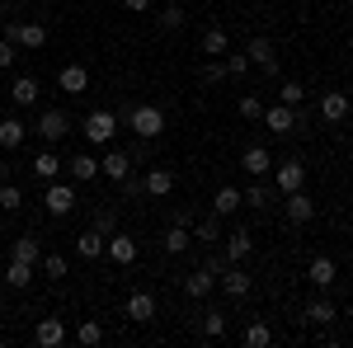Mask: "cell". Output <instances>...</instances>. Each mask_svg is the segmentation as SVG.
Here are the masks:
<instances>
[{"label":"cell","mask_w":353,"mask_h":348,"mask_svg":"<svg viewBox=\"0 0 353 348\" xmlns=\"http://www.w3.org/2000/svg\"><path fill=\"white\" fill-rule=\"evenodd\" d=\"M128 127H132L141 141H156V136L165 132V108H156V104H132V108H128Z\"/></svg>","instance_id":"6da1fadb"},{"label":"cell","mask_w":353,"mask_h":348,"mask_svg":"<svg viewBox=\"0 0 353 348\" xmlns=\"http://www.w3.org/2000/svg\"><path fill=\"white\" fill-rule=\"evenodd\" d=\"M94 146H113V132H118V118H113L109 108H94L90 118H85V127H81Z\"/></svg>","instance_id":"7a4b0ae2"},{"label":"cell","mask_w":353,"mask_h":348,"mask_svg":"<svg viewBox=\"0 0 353 348\" xmlns=\"http://www.w3.org/2000/svg\"><path fill=\"white\" fill-rule=\"evenodd\" d=\"M221 287H226V296H231V301H245V296L254 292V278H250V273H245L241 264H226L221 268V278H217Z\"/></svg>","instance_id":"3957f363"},{"label":"cell","mask_w":353,"mask_h":348,"mask_svg":"<svg viewBox=\"0 0 353 348\" xmlns=\"http://www.w3.org/2000/svg\"><path fill=\"white\" fill-rule=\"evenodd\" d=\"M306 278H311V287H321V292H330V287L339 283V264H334L330 254H316V259L306 264Z\"/></svg>","instance_id":"277c9868"},{"label":"cell","mask_w":353,"mask_h":348,"mask_svg":"<svg viewBox=\"0 0 353 348\" xmlns=\"http://www.w3.org/2000/svg\"><path fill=\"white\" fill-rule=\"evenodd\" d=\"M66 132H71V118H66L61 108H43V113H38V136H43V141H61Z\"/></svg>","instance_id":"5b68a950"},{"label":"cell","mask_w":353,"mask_h":348,"mask_svg":"<svg viewBox=\"0 0 353 348\" xmlns=\"http://www.w3.org/2000/svg\"><path fill=\"white\" fill-rule=\"evenodd\" d=\"M264 123H269V132H278V136H288V132H297V127H301V118H297V108H292V104L264 108Z\"/></svg>","instance_id":"8992f818"},{"label":"cell","mask_w":353,"mask_h":348,"mask_svg":"<svg viewBox=\"0 0 353 348\" xmlns=\"http://www.w3.org/2000/svg\"><path fill=\"white\" fill-rule=\"evenodd\" d=\"M43 207H48L52 216H66L71 207H76V188H71V184H57V179H52L48 193H43Z\"/></svg>","instance_id":"52a82bcc"},{"label":"cell","mask_w":353,"mask_h":348,"mask_svg":"<svg viewBox=\"0 0 353 348\" xmlns=\"http://www.w3.org/2000/svg\"><path fill=\"white\" fill-rule=\"evenodd\" d=\"M245 57H250V66H259L264 76H278V57H273V43H269V38H250Z\"/></svg>","instance_id":"ba28073f"},{"label":"cell","mask_w":353,"mask_h":348,"mask_svg":"<svg viewBox=\"0 0 353 348\" xmlns=\"http://www.w3.org/2000/svg\"><path fill=\"white\" fill-rule=\"evenodd\" d=\"M99 174L113 179V184H123V179L132 174V156H128V151H118V146H109V156L99 161Z\"/></svg>","instance_id":"9c48e42d"},{"label":"cell","mask_w":353,"mask_h":348,"mask_svg":"<svg viewBox=\"0 0 353 348\" xmlns=\"http://www.w3.org/2000/svg\"><path fill=\"white\" fill-rule=\"evenodd\" d=\"M283 212H288L292 226H306V221L316 216V203L306 198V188H297V193H288V198H283Z\"/></svg>","instance_id":"30bf717a"},{"label":"cell","mask_w":353,"mask_h":348,"mask_svg":"<svg viewBox=\"0 0 353 348\" xmlns=\"http://www.w3.org/2000/svg\"><path fill=\"white\" fill-rule=\"evenodd\" d=\"M33 344H38V348H61V344H66V325L57 320V316H43L38 329H33Z\"/></svg>","instance_id":"8fae6325"},{"label":"cell","mask_w":353,"mask_h":348,"mask_svg":"<svg viewBox=\"0 0 353 348\" xmlns=\"http://www.w3.org/2000/svg\"><path fill=\"white\" fill-rule=\"evenodd\" d=\"M212 287H217V273H212V268H193L189 278H184V296H189V301L212 296Z\"/></svg>","instance_id":"7c38bea8"},{"label":"cell","mask_w":353,"mask_h":348,"mask_svg":"<svg viewBox=\"0 0 353 348\" xmlns=\"http://www.w3.org/2000/svg\"><path fill=\"white\" fill-rule=\"evenodd\" d=\"M104 254H109L118 268H128V264H137V240H132V236H118V231H113L109 245H104Z\"/></svg>","instance_id":"4fadbf2b"},{"label":"cell","mask_w":353,"mask_h":348,"mask_svg":"<svg viewBox=\"0 0 353 348\" xmlns=\"http://www.w3.org/2000/svg\"><path fill=\"white\" fill-rule=\"evenodd\" d=\"M57 85H61L66 94H85V90H90V71H85L81 61H71V66L57 71Z\"/></svg>","instance_id":"5bb4252c"},{"label":"cell","mask_w":353,"mask_h":348,"mask_svg":"<svg viewBox=\"0 0 353 348\" xmlns=\"http://www.w3.org/2000/svg\"><path fill=\"white\" fill-rule=\"evenodd\" d=\"M321 118H325V123H344V118H349V94H344V90H325V94H321Z\"/></svg>","instance_id":"9a60e30c"},{"label":"cell","mask_w":353,"mask_h":348,"mask_svg":"<svg viewBox=\"0 0 353 348\" xmlns=\"http://www.w3.org/2000/svg\"><path fill=\"white\" fill-rule=\"evenodd\" d=\"M170 188H174V174L161 170V165L141 174V193H146V198H170Z\"/></svg>","instance_id":"2e32d148"},{"label":"cell","mask_w":353,"mask_h":348,"mask_svg":"<svg viewBox=\"0 0 353 348\" xmlns=\"http://www.w3.org/2000/svg\"><path fill=\"white\" fill-rule=\"evenodd\" d=\"M14 43H19V48H28V52H38V48H48V28L38 24V19H19Z\"/></svg>","instance_id":"e0dca14e"},{"label":"cell","mask_w":353,"mask_h":348,"mask_svg":"<svg viewBox=\"0 0 353 348\" xmlns=\"http://www.w3.org/2000/svg\"><path fill=\"white\" fill-rule=\"evenodd\" d=\"M278 188H283V193L306 188V165H301V161H283V165H278Z\"/></svg>","instance_id":"ac0fdd59"},{"label":"cell","mask_w":353,"mask_h":348,"mask_svg":"<svg viewBox=\"0 0 353 348\" xmlns=\"http://www.w3.org/2000/svg\"><path fill=\"white\" fill-rule=\"evenodd\" d=\"M311 325H334L339 320V306L330 301V296H316V301H306V311H301Z\"/></svg>","instance_id":"d6986e66"},{"label":"cell","mask_w":353,"mask_h":348,"mask_svg":"<svg viewBox=\"0 0 353 348\" xmlns=\"http://www.w3.org/2000/svg\"><path fill=\"white\" fill-rule=\"evenodd\" d=\"M104 245H109V236L90 226L85 236H76V254H81V259H104Z\"/></svg>","instance_id":"ffe728a7"},{"label":"cell","mask_w":353,"mask_h":348,"mask_svg":"<svg viewBox=\"0 0 353 348\" xmlns=\"http://www.w3.org/2000/svg\"><path fill=\"white\" fill-rule=\"evenodd\" d=\"M241 170H245V174H254V179H264V174L273 170V156L264 151V146H250V151L241 156Z\"/></svg>","instance_id":"44dd1931"},{"label":"cell","mask_w":353,"mask_h":348,"mask_svg":"<svg viewBox=\"0 0 353 348\" xmlns=\"http://www.w3.org/2000/svg\"><path fill=\"white\" fill-rule=\"evenodd\" d=\"M250 249H254V236H250V231H231V236H226V264H245Z\"/></svg>","instance_id":"7402d4cb"},{"label":"cell","mask_w":353,"mask_h":348,"mask_svg":"<svg viewBox=\"0 0 353 348\" xmlns=\"http://www.w3.org/2000/svg\"><path fill=\"white\" fill-rule=\"evenodd\" d=\"M28 136V123H19V118H0V146L5 151H19Z\"/></svg>","instance_id":"603a6c76"},{"label":"cell","mask_w":353,"mask_h":348,"mask_svg":"<svg viewBox=\"0 0 353 348\" xmlns=\"http://www.w3.org/2000/svg\"><path fill=\"white\" fill-rule=\"evenodd\" d=\"M38 278V264H24V259H10V268H5V283L14 287V292H24L28 283Z\"/></svg>","instance_id":"cb8c5ba5"},{"label":"cell","mask_w":353,"mask_h":348,"mask_svg":"<svg viewBox=\"0 0 353 348\" xmlns=\"http://www.w3.org/2000/svg\"><path fill=\"white\" fill-rule=\"evenodd\" d=\"M151 316H156V296H151V292H132V296H128V320L146 325Z\"/></svg>","instance_id":"d4e9b609"},{"label":"cell","mask_w":353,"mask_h":348,"mask_svg":"<svg viewBox=\"0 0 353 348\" xmlns=\"http://www.w3.org/2000/svg\"><path fill=\"white\" fill-rule=\"evenodd\" d=\"M66 170H71V179H76V184H90V179H99V161H94V156H76V161L66 165Z\"/></svg>","instance_id":"484cf974"},{"label":"cell","mask_w":353,"mask_h":348,"mask_svg":"<svg viewBox=\"0 0 353 348\" xmlns=\"http://www.w3.org/2000/svg\"><path fill=\"white\" fill-rule=\"evenodd\" d=\"M10 99H14V104H19V108L38 104V81H33V76H19V81L10 85Z\"/></svg>","instance_id":"4316f807"},{"label":"cell","mask_w":353,"mask_h":348,"mask_svg":"<svg viewBox=\"0 0 353 348\" xmlns=\"http://www.w3.org/2000/svg\"><path fill=\"white\" fill-rule=\"evenodd\" d=\"M212 207H217V216H231L236 207H245V203H241V188L221 184V188H217V198H212Z\"/></svg>","instance_id":"83f0119b"},{"label":"cell","mask_w":353,"mask_h":348,"mask_svg":"<svg viewBox=\"0 0 353 348\" xmlns=\"http://www.w3.org/2000/svg\"><path fill=\"white\" fill-rule=\"evenodd\" d=\"M28 170H33V174H38L43 184H52V179H57V170H61V161H57L52 151H38V161L28 165Z\"/></svg>","instance_id":"f1b7e54d"},{"label":"cell","mask_w":353,"mask_h":348,"mask_svg":"<svg viewBox=\"0 0 353 348\" xmlns=\"http://www.w3.org/2000/svg\"><path fill=\"white\" fill-rule=\"evenodd\" d=\"M203 334H208V339H226V311L208 306V311H203Z\"/></svg>","instance_id":"f546056e"},{"label":"cell","mask_w":353,"mask_h":348,"mask_svg":"<svg viewBox=\"0 0 353 348\" xmlns=\"http://www.w3.org/2000/svg\"><path fill=\"white\" fill-rule=\"evenodd\" d=\"M76 344H81V348H99V344H104V325H99V320L76 325Z\"/></svg>","instance_id":"4dcf8cb0"},{"label":"cell","mask_w":353,"mask_h":348,"mask_svg":"<svg viewBox=\"0 0 353 348\" xmlns=\"http://www.w3.org/2000/svg\"><path fill=\"white\" fill-rule=\"evenodd\" d=\"M245 344H250V348H269L273 344V329L264 320H250V325H245Z\"/></svg>","instance_id":"1f68e13d"},{"label":"cell","mask_w":353,"mask_h":348,"mask_svg":"<svg viewBox=\"0 0 353 348\" xmlns=\"http://www.w3.org/2000/svg\"><path fill=\"white\" fill-rule=\"evenodd\" d=\"M226 48H231V43H226V28H208V33H203V52L208 57H226Z\"/></svg>","instance_id":"d6a6232c"},{"label":"cell","mask_w":353,"mask_h":348,"mask_svg":"<svg viewBox=\"0 0 353 348\" xmlns=\"http://www.w3.org/2000/svg\"><path fill=\"white\" fill-rule=\"evenodd\" d=\"M189 249V226H174L170 221V231H165V254H184Z\"/></svg>","instance_id":"836d02e7"},{"label":"cell","mask_w":353,"mask_h":348,"mask_svg":"<svg viewBox=\"0 0 353 348\" xmlns=\"http://www.w3.org/2000/svg\"><path fill=\"white\" fill-rule=\"evenodd\" d=\"M184 24H189L184 5H165V10H161V28H165V33H179Z\"/></svg>","instance_id":"e575fe53"},{"label":"cell","mask_w":353,"mask_h":348,"mask_svg":"<svg viewBox=\"0 0 353 348\" xmlns=\"http://www.w3.org/2000/svg\"><path fill=\"white\" fill-rule=\"evenodd\" d=\"M221 71H226L231 81H241L245 71H250V57H245V52H231V48H226V57H221Z\"/></svg>","instance_id":"d590c367"},{"label":"cell","mask_w":353,"mask_h":348,"mask_svg":"<svg viewBox=\"0 0 353 348\" xmlns=\"http://www.w3.org/2000/svg\"><path fill=\"white\" fill-rule=\"evenodd\" d=\"M10 259H24V264H38V240L33 236H19L10 245Z\"/></svg>","instance_id":"8d00e7d4"},{"label":"cell","mask_w":353,"mask_h":348,"mask_svg":"<svg viewBox=\"0 0 353 348\" xmlns=\"http://www.w3.org/2000/svg\"><path fill=\"white\" fill-rule=\"evenodd\" d=\"M43 273H48L52 283H61V278L71 273V264H66V254H43Z\"/></svg>","instance_id":"74e56055"},{"label":"cell","mask_w":353,"mask_h":348,"mask_svg":"<svg viewBox=\"0 0 353 348\" xmlns=\"http://www.w3.org/2000/svg\"><path fill=\"white\" fill-rule=\"evenodd\" d=\"M301 99H306V90H301V81H283V85H278V104H292V108H297Z\"/></svg>","instance_id":"f35d334b"},{"label":"cell","mask_w":353,"mask_h":348,"mask_svg":"<svg viewBox=\"0 0 353 348\" xmlns=\"http://www.w3.org/2000/svg\"><path fill=\"white\" fill-rule=\"evenodd\" d=\"M0 207H5V212H19V207H24V193L10 184V179L0 184Z\"/></svg>","instance_id":"ab89813d"},{"label":"cell","mask_w":353,"mask_h":348,"mask_svg":"<svg viewBox=\"0 0 353 348\" xmlns=\"http://www.w3.org/2000/svg\"><path fill=\"white\" fill-rule=\"evenodd\" d=\"M94 231L113 236V231H118V207H94Z\"/></svg>","instance_id":"60d3db41"},{"label":"cell","mask_w":353,"mask_h":348,"mask_svg":"<svg viewBox=\"0 0 353 348\" xmlns=\"http://www.w3.org/2000/svg\"><path fill=\"white\" fill-rule=\"evenodd\" d=\"M193 236H198V240H221V221L217 216H208V221H193Z\"/></svg>","instance_id":"b9f144b4"},{"label":"cell","mask_w":353,"mask_h":348,"mask_svg":"<svg viewBox=\"0 0 353 348\" xmlns=\"http://www.w3.org/2000/svg\"><path fill=\"white\" fill-rule=\"evenodd\" d=\"M241 203H245V207H259V212H264V203H269V188H264V184H250V188L241 193Z\"/></svg>","instance_id":"7bdbcfd3"},{"label":"cell","mask_w":353,"mask_h":348,"mask_svg":"<svg viewBox=\"0 0 353 348\" xmlns=\"http://www.w3.org/2000/svg\"><path fill=\"white\" fill-rule=\"evenodd\" d=\"M241 118L259 123V118H264V99H259V94H245V99H241Z\"/></svg>","instance_id":"ee69618b"},{"label":"cell","mask_w":353,"mask_h":348,"mask_svg":"<svg viewBox=\"0 0 353 348\" xmlns=\"http://www.w3.org/2000/svg\"><path fill=\"white\" fill-rule=\"evenodd\" d=\"M14 57H19V43H14V38H0V71H10Z\"/></svg>","instance_id":"f6af8a7d"},{"label":"cell","mask_w":353,"mask_h":348,"mask_svg":"<svg viewBox=\"0 0 353 348\" xmlns=\"http://www.w3.org/2000/svg\"><path fill=\"white\" fill-rule=\"evenodd\" d=\"M217 81H226V71H221V61H208L203 66V85H217Z\"/></svg>","instance_id":"bcb514c9"},{"label":"cell","mask_w":353,"mask_h":348,"mask_svg":"<svg viewBox=\"0 0 353 348\" xmlns=\"http://www.w3.org/2000/svg\"><path fill=\"white\" fill-rule=\"evenodd\" d=\"M128 156H132V165H146V156H151V151H146V141H137V146L128 151Z\"/></svg>","instance_id":"7dc6e473"},{"label":"cell","mask_w":353,"mask_h":348,"mask_svg":"<svg viewBox=\"0 0 353 348\" xmlns=\"http://www.w3.org/2000/svg\"><path fill=\"white\" fill-rule=\"evenodd\" d=\"M123 5H128L132 14H146V10H151V0H123Z\"/></svg>","instance_id":"c3c4849f"},{"label":"cell","mask_w":353,"mask_h":348,"mask_svg":"<svg viewBox=\"0 0 353 348\" xmlns=\"http://www.w3.org/2000/svg\"><path fill=\"white\" fill-rule=\"evenodd\" d=\"M10 5H14V0H0V10H10Z\"/></svg>","instance_id":"681fc988"},{"label":"cell","mask_w":353,"mask_h":348,"mask_svg":"<svg viewBox=\"0 0 353 348\" xmlns=\"http://www.w3.org/2000/svg\"><path fill=\"white\" fill-rule=\"evenodd\" d=\"M0 316H5V311H0Z\"/></svg>","instance_id":"f907efd6"}]
</instances>
